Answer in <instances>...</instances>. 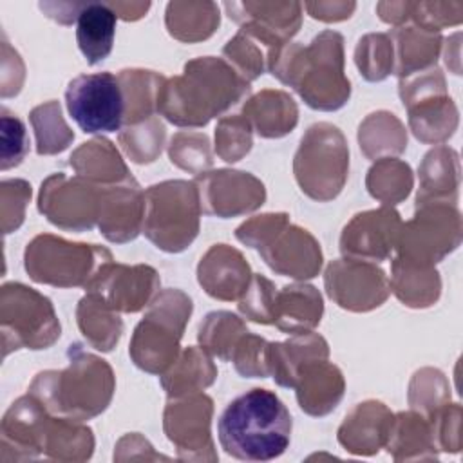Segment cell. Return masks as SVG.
<instances>
[{
  "mask_svg": "<svg viewBox=\"0 0 463 463\" xmlns=\"http://www.w3.org/2000/svg\"><path fill=\"white\" fill-rule=\"evenodd\" d=\"M0 331L4 356L18 349H47L60 338V322L47 297L20 282L0 291Z\"/></svg>",
  "mask_w": 463,
  "mask_h": 463,
  "instance_id": "9",
  "label": "cell"
},
{
  "mask_svg": "<svg viewBox=\"0 0 463 463\" xmlns=\"http://www.w3.org/2000/svg\"><path fill=\"white\" fill-rule=\"evenodd\" d=\"M354 61L367 81H382L394 72V47L389 34H365L360 38Z\"/></svg>",
  "mask_w": 463,
  "mask_h": 463,
  "instance_id": "46",
  "label": "cell"
},
{
  "mask_svg": "<svg viewBox=\"0 0 463 463\" xmlns=\"http://www.w3.org/2000/svg\"><path fill=\"white\" fill-rule=\"evenodd\" d=\"M2 194V226L4 233H11L20 228L25 217V206L31 199V184L24 179H5L0 184Z\"/></svg>",
  "mask_w": 463,
  "mask_h": 463,
  "instance_id": "53",
  "label": "cell"
},
{
  "mask_svg": "<svg viewBox=\"0 0 463 463\" xmlns=\"http://www.w3.org/2000/svg\"><path fill=\"white\" fill-rule=\"evenodd\" d=\"M461 242V219L456 206L429 203L416 206L411 221L402 222L396 257L420 266H434Z\"/></svg>",
  "mask_w": 463,
  "mask_h": 463,
  "instance_id": "11",
  "label": "cell"
},
{
  "mask_svg": "<svg viewBox=\"0 0 463 463\" xmlns=\"http://www.w3.org/2000/svg\"><path fill=\"white\" fill-rule=\"evenodd\" d=\"M248 333L246 324L230 311H212L199 326V344L222 362H230L235 345Z\"/></svg>",
  "mask_w": 463,
  "mask_h": 463,
  "instance_id": "42",
  "label": "cell"
},
{
  "mask_svg": "<svg viewBox=\"0 0 463 463\" xmlns=\"http://www.w3.org/2000/svg\"><path fill=\"white\" fill-rule=\"evenodd\" d=\"M459 416H461L459 405L447 402L430 418H427L430 423L434 443H436L438 450L459 452V449H461Z\"/></svg>",
  "mask_w": 463,
  "mask_h": 463,
  "instance_id": "54",
  "label": "cell"
},
{
  "mask_svg": "<svg viewBox=\"0 0 463 463\" xmlns=\"http://www.w3.org/2000/svg\"><path fill=\"white\" fill-rule=\"evenodd\" d=\"M2 128V170L18 166L29 152V137L25 125L20 118L11 114L5 107L0 110Z\"/></svg>",
  "mask_w": 463,
  "mask_h": 463,
  "instance_id": "52",
  "label": "cell"
},
{
  "mask_svg": "<svg viewBox=\"0 0 463 463\" xmlns=\"http://www.w3.org/2000/svg\"><path fill=\"white\" fill-rule=\"evenodd\" d=\"M400 96L409 112V127L423 143H441L458 125V110L447 96L445 80L430 67L400 80Z\"/></svg>",
  "mask_w": 463,
  "mask_h": 463,
  "instance_id": "10",
  "label": "cell"
},
{
  "mask_svg": "<svg viewBox=\"0 0 463 463\" xmlns=\"http://www.w3.org/2000/svg\"><path fill=\"white\" fill-rule=\"evenodd\" d=\"M389 288L405 306L429 307L438 300L441 282L434 266H420L394 257Z\"/></svg>",
  "mask_w": 463,
  "mask_h": 463,
  "instance_id": "36",
  "label": "cell"
},
{
  "mask_svg": "<svg viewBox=\"0 0 463 463\" xmlns=\"http://www.w3.org/2000/svg\"><path fill=\"white\" fill-rule=\"evenodd\" d=\"M326 291L331 300L349 311H371L389 297V279L374 262L338 259L329 262L324 273Z\"/></svg>",
  "mask_w": 463,
  "mask_h": 463,
  "instance_id": "15",
  "label": "cell"
},
{
  "mask_svg": "<svg viewBox=\"0 0 463 463\" xmlns=\"http://www.w3.org/2000/svg\"><path fill=\"white\" fill-rule=\"evenodd\" d=\"M85 4H76V2H40V9L58 24L69 25L74 20H78L81 9Z\"/></svg>",
  "mask_w": 463,
  "mask_h": 463,
  "instance_id": "57",
  "label": "cell"
},
{
  "mask_svg": "<svg viewBox=\"0 0 463 463\" xmlns=\"http://www.w3.org/2000/svg\"><path fill=\"white\" fill-rule=\"evenodd\" d=\"M49 411L31 394L18 398L0 427V461L34 459L42 454V430Z\"/></svg>",
  "mask_w": 463,
  "mask_h": 463,
  "instance_id": "22",
  "label": "cell"
},
{
  "mask_svg": "<svg viewBox=\"0 0 463 463\" xmlns=\"http://www.w3.org/2000/svg\"><path fill=\"white\" fill-rule=\"evenodd\" d=\"M103 184L63 172L49 175L40 188L38 210L61 230L85 232L98 224Z\"/></svg>",
  "mask_w": 463,
  "mask_h": 463,
  "instance_id": "13",
  "label": "cell"
},
{
  "mask_svg": "<svg viewBox=\"0 0 463 463\" xmlns=\"http://www.w3.org/2000/svg\"><path fill=\"white\" fill-rule=\"evenodd\" d=\"M76 318L81 335L98 351H112L123 333V322L119 313L109 307L94 293H87L80 300Z\"/></svg>",
  "mask_w": 463,
  "mask_h": 463,
  "instance_id": "38",
  "label": "cell"
},
{
  "mask_svg": "<svg viewBox=\"0 0 463 463\" xmlns=\"http://www.w3.org/2000/svg\"><path fill=\"white\" fill-rule=\"evenodd\" d=\"M250 92V83L222 58L203 56L184 63L181 76L166 78L157 114L177 127H204L237 105Z\"/></svg>",
  "mask_w": 463,
  "mask_h": 463,
  "instance_id": "1",
  "label": "cell"
},
{
  "mask_svg": "<svg viewBox=\"0 0 463 463\" xmlns=\"http://www.w3.org/2000/svg\"><path fill=\"white\" fill-rule=\"evenodd\" d=\"M194 184L199 194L201 210L221 219L244 215L264 204V184L250 172L212 170L195 175Z\"/></svg>",
  "mask_w": 463,
  "mask_h": 463,
  "instance_id": "16",
  "label": "cell"
},
{
  "mask_svg": "<svg viewBox=\"0 0 463 463\" xmlns=\"http://www.w3.org/2000/svg\"><path fill=\"white\" fill-rule=\"evenodd\" d=\"M29 119L36 136V154L40 156L63 152L74 139V132L67 127L61 116V107L54 99L34 107Z\"/></svg>",
  "mask_w": 463,
  "mask_h": 463,
  "instance_id": "43",
  "label": "cell"
},
{
  "mask_svg": "<svg viewBox=\"0 0 463 463\" xmlns=\"http://www.w3.org/2000/svg\"><path fill=\"white\" fill-rule=\"evenodd\" d=\"M291 414L268 389L255 387L232 400L219 418V443L242 461H269L284 454L291 439Z\"/></svg>",
  "mask_w": 463,
  "mask_h": 463,
  "instance_id": "3",
  "label": "cell"
},
{
  "mask_svg": "<svg viewBox=\"0 0 463 463\" xmlns=\"http://www.w3.org/2000/svg\"><path fill=\"white\" fill-rule=\"evenodd\" d=\"M119 83L125 98V123L136 125L157 114V99L165 76L145 69H123L119 74Z\"/></svg>",
  "mask_w": 463,
  "mask_h": 463,
  "instance_id": "37",
  "label": "cell"
},
{
  "mask_svg": "<svg viewBox=\"0 0 463 463\" xmlns=\"http://www.w3.org/2000/svg\"><path fill=\"white\" fill-rule=\"evenodd\" d=\"M251 269L242 253L228 244H213L197 266V280L217 300H239L251 280Z\"/></svg>",
  "mask_w": 463,
  "mask_h": 463,
  "instance_id": "23",
  "label": "cell"
},
{
  "mask_svg": "<svg viewBox=\"0 0 463 463\" xmlns=\"http://www.w3.org/2000/svg\"><path fill=\"white\" fill-rule=\"evenodd\" d=\"M217 376L212 358L203 347H186L177 360L161 374V387L168 398L201 392L210 387Z\"/></svg>",
  "mask_w": 463,
  "mask_h": 463,
  "instance_id": "35",
  "label": "cell"
},
{
  "mask_svg": "<svg viewBox=\"0 0 463 463\" xmlns=\"http://www.w3.org/2000/svg\"><path fill=\"white\" fill-rule=\"evenodd\" d=\"M394 414L376 400L354 405L338 429V443L351 454L373 456L385 447Z\"/></svg>",
  "mask_w": 463,
  "mask_h": 463,
  "instance_id": "24",
  "label": "cell"
},
{
  "mask_svg": "<svg viewBox=\"0 0 463 463\" xmlns=\"http://www.w3.org/2000/svg\"><path fill=\"white\" fill-rule=\"evenodd\" d=\"M65 103L71 118L85 134L116 132L125 123L123 89L112 72L76 76L67 85Z\"/></svg>",
  "mask_w": 463,
  "mask_h": 463,
  "instance_id": "12",
  "label": "cell"
},
{
  "mask_svg": "<svg viewBox=\"0 0 463 463\" xmlns=\"http://www.w3.org/2000/svg\"><path fill=\"white\" fill-rule=\"evenodd\" d=\"M40 449L51 459L85 461L94 452V436L83 421L49 412L43 423Z\"/></svg>",
  "mask_w": 463,
  "mask_h": 463,
  "instance_id": "30",
  "label": "cell"
},
{
  "mask_svg": "<svg viewBox=\"0 0 463 463\" xmlns=\"http://www.w3.org/2000/svg\"><path fill=\"white\" fill-rule=\"evenodd\" d=\"M118 14L109 4L87 2L78 16L76 40L89 65L101 63L112 51Z\"/></svg>",
  "mask_w": 463,
  "mask_h": 463,
  "instance_id": "33",
  "label": "cell"
},
{
  "mask_svg": "<svg viewBox=\"0 0 463 463\" xmlns=\"http://www.w3.org/2000/svg\"><path fill=\"white\" fill-rule=\"evenodd\" d=\"M228 16L271 51V56L289 43L302 22V4H264V2H226ZM269 56V60H271Z\"/></svg>",
  "mask_w": 463,
  "mask_h": 463,
  "instance_id": "19",
  "label": "cell"
},
{
  "mask_svg": "<svg viewBox=\"0 0 463 463\" xmlns=\"http://www.w3.org/2000/svg\"><path fill=\"white\" fill-rule=\"evenodd\" d=\"M222 56L237 74L250 83L268 69L271 51L239 29V33L224 45Z\"/></svg>",
  "mask_w": 463,
  "mask_h": 463,
  "instance_id": "45",
  "label": "cell"
},
{
  "mask_svg": "<svg viewBox=\"0 0 463 463\" xmlns=\"http://www.w3.org/2000/svg\"><path fill=\"white\" fill-rule=\"evenodd\" d=\"M293 172L307 197L320 203L335 199L349 172V148L340 128L326 121L311 125L300 139Z\"/></svg>",
  "mask_w": 463,
  "mask_h": 463,
  "instance_id": "8",
  "label": "cell"
},
{
  "mask_svg": "<svg viewBox=\"0 0 463 463\" xmlns=\"http://www.w3.org/2000/svg\"><path fill=\"white\" fill-rule=\"evenodd\" d=\"M385 449L396 461L438 458L430 423L418 411L394 414Z\"/></svg>",
  "mask_w": 463,
  "mask_h": 463,
  "instance_id": "32",
  "label": "cell"
},
{
  "mask_svg": "<svg viewBox=\"0 0 463 463\" xmlns=\"http://www.w3.org/2000/svg\"><path fill=\"white\" fill-rule=\"evenodd\" d=\"M145 192L134 177L103 184L98 228L110 242L134 241L143 230Z\"/></svg>",
  "mask_w": 463,
  "mask_h": 463,
  "instance_id": "21",
  "label": "cell"
},
{
  "mask_svg": "<svg viewBox=\"0 0 463 463\" xmlns=\"http://www.w3.org/2000/svg\"><path fill=\"white\" fill-rule=\"evenodd\" d=\"M365 186L383 206L398 204L412 188L411 166L400 159L382 157L369 168Z\"/></svg>",
  "mask_w": 463,
  "mask_h": 463,
  "instance_id": "41",
  "label": "cell"
},
{
  "mask_svg": "<svg viewBox=\"0 0 463 463\" xmlns=\"http://www.w3.org/2000/svg\"><path fill=\"white\" fill-rule=\"evenodd\" d=\"M268 71L317 110H336L351 96V83L344 74V38L324 31L304 47L286 43L269 60Z\"/></svg>",
  "mask_w": 463,
  "mask_h": 463,
  "instance_id": "2",
  "label": "cell"
},
{
  "mask_svg": "<svg viewBox=\"0 0 463 463\" xmlns=\"http://www.w3.org/2000/svg\"><path fill=\"white\" fill-rule=\"evenodd\" d=\"M329 356V345L324 336L318 333H304L293 335V338L286 342H269L268 345V365L269 376L280 387L293 389L298 371L313 362L324 360Z\"/></svg>",
  "mask_w": 463,
  "mask_h": 463,
  "instance_id": "27",
  "label": "cell"
},
{
  "mask_svg": "<svg viewBox=\"0 0 463 463\" xmlns=\"http://www.w3.org/2000/svg\"><path fill=\"white\" fill-rule=\"evenodd\" d=\"M159 286V275L152 266H127L110 260L94 275L85 291L98 295L118 313H136L152 302Z\"/></svg>",
  "mask_w": 463,
  "mask_h": 463,
  "instance_id": "17",
  "label": "cell"
},
{
  "mask_svg": "<svg viewBox=\"0 0 463 463\" xmlns=\"http://www.w3.org/2000/svg\"><path fill=\"white\" fill-rule=\"evenodd\" d=\"M251 125L242 114L224 116L215 128V152L226 163L242 159L251 148Z\"/></svg>",
  "mask_w": 463,
  "mask_h": 463,
  "instance_id": "49",
  "label": "cell"
},
{
  "mask_svg": "<svg viewBox=\"0 0 463 463\" xmlns=\"http://www.w3.org/2000/svg\"><path fill=\"white\" fill-rule=\"evenodd\" d=\"M324 302L320 291L311 284H288L277 289L273 304V324L288 335L313 331L322 318Z\"/></svg>",
  "mask_w": 463,
  "mask_h": 463,
  "instance_id": "26",
  "label": "cell"
},
{
  "mask_svg": "<svg viewBox=\"0 0 463 463\" xmlns=\"http://www.w3.org/2000/svg\"><path fill=\"white\" fill-rule=\"evenodd\" d=\"M358 143L369 159L378 161L385 156L402 154L407 146V132L394 114L380 110L360 123Z\"/></svg>",
  "mask_w": 463,
  "mask_h": 463,
  "instance_id": "39",
  "label": "cell"
},
{
  "mask_svg": "<svg viewBox=\"0 0 463 463\" xmlns=\"http://www.w3.org/2000/svg\"><path fill=\"white\" fill-rule=\"evenodd\" d=\"M449 402V385L436 369H421L414 374L409 387V403L414 411L430 418Z\"/></svg>",
  "mask_w": 463,
  "mask_h": 463,
  "instance_id": "48",
  "label": "cell"
},
{
  "mask_svg": "<svg viewBox=\"0 0 463 463\" xmlns=\"http://www.w3.org/2000/svg\"><path fill=\"white\" fill-rule=\"evenodd\" d=\"M260 137H282L298 121L297 103L284 90L266 89L251 96L241 112Z\"/></svg>",
  "mask_w": 463,
  "mask_h": 463,
  "instance_id": "29",
  "label": "cell"
},
{
  "mask_svg": "<svg viewBox=\"0 0 463 463\" xmlns=\"http://www.w3.org/2000/svg\"><path fill=\"white\" fill-rule=\"evenodd\" d=\"M192 315V300L181 289H163L146 306L134 329L128 354L152 374H163L179 356V342Z\"/></svg>",
  "mask_w": 463,
  "mask_h": 463,
  "instance_id": "5",
  "label": "cell"
},
{
  "mask_svg": "<svg viewBox=\"0 0 463 463\" xmlns=\"http://www.w3.org/2000/svg\"><path fill=\"white\" fill-rule=\"evenodd\" d=\"M268 340L248 331L235 345L230 362H233L235 371L244 378H268Z\"/></svg>",
  "mask_w": 463,
  "mask_h": 463,
  "instance_id": "51",
  "label": "cell"
},
{
  "mask_svg": "<svg viewBox=\"0 0 463 463\" xmlns=\"http://www.w3.org/2000/svg\"><path fill=\"white\" fill-rule=\"evenodd\" d=\"M13 72L24 78V63L18 52L13 51L11 45L4 40L2 42V98H9L20 92L22 85L13 78Z\"/></svg>",
  "mask_w": 463,
  "mask_h": 463,
  "instance_id": "56",
  "label": "cell"
},
{
  "mask_svg": "<svg viewBox=\"0 0 463 463\" xmlns=\"http://www.w3.org/2000/svg\"><path fill=\"white\" fill-rule=\"evenodd\" d=\"M389 36L394 47V74H398L400 80L434 67L441 49L439 33L418 25H400L394 27Z\"/></svg>",
  "mask_w": 463,
  "mask_h": 463,
  "instance_id": "31",
  "label": "cell"
},
{
  "mask_svg": "<svg viewBox=\"0 0 463 463\" xmlns=\"http://www.w3.org/2000/svg\"><path fill=\"white\" fill-rule=\"evenodd\" d=\"M165 125L159 118H148L136 125H127L119 130V143L125 154L139 165L152 163L165 145Z\"/></svg>",
  "mask_w": 463,
  "mask_h": 463,
  "instance_id": "44",
  "label": "cell"
},
{
  "mask_svg": "<svg viewBox=\"0 0 463 463\" xmlns=\"http://www.w3.org/2000/svg\"><path fill=\"white\" fill-rule=\"evenodd\" d=\"M306 9L313 18L324 22H336L349 18L351 11L354 9V4H306Z\"/></svg>",
  "mask_w": 463,
  "mask_h": 463,
  "instance_id": "58",
  "label": "cell"
},
{
  "mask_svg": "<svg viewBox=\"0 0 463 463\" xmlns=\"http://www.w3.org/2000/svg\"><path fill=\"white\" fill-rule=\"evenodd\" d=\"M212 412V398L201 392L168 400L163 412V429L181 459H217L210 432Z\"/></svg>",
  "mask_w": 463,
  "mask_h": 463,
  "instance_id": "14",
  "label": "cell"
},
{
  "mask_svg": "<svg viewBox=\"0 0 463 463\" xmlns=\"http://www.w3.org/2000/svg\"><path fill=\"white\" fill-rule=\"evenodd\" d=\"M400 228V213L391 206L356 213L342 230L340 251L347 259L382 262L394 251Z\"/></svg>",
  "mask_w": 463,
  "mask_h": 463,
  "instance_id": "18",
  "label": "cell"
},
{
  "mask_svg": "<svg viewBox=\"0 0 463 463\" xmlns=\"http://www.w3.org/2000/svg\"><path fill=\"white\" fill-rule=\"evenodd\" d=\"M289 222L288 213H264V215H255L242 222L235 230V237L250 246L259 250L264 242H268L282 226Z\"/></svg>",
  "mask_w": 463,
  "mask_h": 463,
  "instance_id": "55",
  "label": "cell"
},
{
  "mask_svg": "<svg viewBox=\"0 0 463 463\" xmlns=\"http://www.w3.org/2000/svg\"><path fill=\"white\" fill-rule=\"evenodd\" d=\"M277 288L264 275H251V280L239 298V311L257 324H273V304Z\"/></svg>",
  "mask_w": 463,
  "mask_h": 463,
  "instance_id": "50",
  "label": "cell"
},
{
  "mask_svg": "<svg viewBox=\"0 0 463 463\" xmlns=\"http://www.w3.org/2000/svg\"><path fill=\"white\" fill-rule=\"evenodd\" d=\"M459 186L458 154L439 145L432 148L420 165V188L416 206L429 203H447L456 206Z\"/></svg>",
  "mask_w": 463,
  "mask_h": 463,
  "instance_id": "28",
  "label": "cell"
},
{
  "mask_svg": "<svg viewBox=\"0 0 463 463\" xmlns=\"http://www.w3.org/2000/svg\"><path fill=\"white\" fill-rule=\"evenodd\" d=\"M69 165L80 177L98 184H116L132 177L112 141L105 137L83 143L72 152Z\"/></svg>",
  "mask_w": 463,
  "mask_h": 463,
  "instance_id": "34",
  "label": "cell"
},
{
  "mask_svg": "<svg viewBox=\"0 0 463 463\" xmlns=\"http://www.w3.org/2000/svg\"><path fill=\"white\" fill-rule=\"evenodd\" d=\"M168 156L174 165L197 175L213 163L210 139L203 132H177L168 145Z\"/></svg>",
  "mask_w": 463,
  "mask_h": 463,
  "instance_id": "47",
  "label": "cell"
},
{
  "mask_svg": "<svg viewBox=\"0 0 463 463\" xmlns=\"http://www.w3.org/2000/svg\"><path fill=\"white\" fill-rule=\"evenodd\" d=\"M257 251L275 273L284 277L306 280L317 277L322 268L318 241L297 224L282 226Z\"/></svg>",
  "mask_w": 463,
  "mask_h": 463,
  "instance_id": "20",
  "label": "cell"
},
{
  "mask_svg": "<svg viewBox=\"0 0 463 463\" xmlns=\"http://www.w3.org/2000/svg\"><path fill=\"white\" fill-rule=\"evenodd\" d=\"M67 360L65 369L38 373L29 385V394L54 416L78 421L92 420L112 400L116 389L112 367L80 344L69 345Z\"/></svg>",
  "mask_w": 463,
  "mask_h": 463,
  "instance_id": "4",
  "label": "cell"
},
{
  "mask_svg": "<svg viewBox=\"0 0 463 463\" xmlns=\"http://www.w3.org/2000/svg\"><path fill=\"white\" fill-rule=\"evenodd\" d=\"M199 194L194 181L172 179L145 190L143 233L156 248L179 253L199 233Z\"/></svg>",
  "mask_w": 463,
  "mask_h": 463,
  "instance_id": "6",
  "label": "cell"
},
{
  "mask_svg": "<svg viewBox=\"0 0 463 463\" xmlns=\"http://www.w3.org/2000/svg\"><path fill=\"white\" fill-rule=\"evenodd\" d=\"M219 25V9L212 2L186 4L170 2L166 5V29L181 42H199L213 34Z\"/></svg>",
  "mask_w": 463,
  "mask_h": 463,
  "instance_id": "40",
  "label": "cell"
},
{
  "mask_svg": "<svg viewBox=\"0 0 463 463\" xmlns=\"http://www.w3.org/2000/svg\"><path fill=\"white\" fill-rule=\"evenodd\" d=\"M300 409L309 416H326L336 409L344 398L345 382L342 371L324 360L306 364L297 376L295 387Z\"/></svg>",
  "mask_w": 463,
  "mask_h": 463,
  "instance_id": "25",
  "label": "cell"
},
{
  "mask_svg": "<svg viewBox=\"0 0 463 463\" xmlns=\"http://www.w3.org/2000/svg\"><path fill=\"white\" fill-rule=\"evenodd\" d=\"M110 260L112 253L103 246L71 242L51 233L36 235L24 253L27 275L38 284L56 288H87Z\"/></svg>",
  "mask_w": 463,
  "mask_h": 463,
  "instance_id": "7",
  "label": "cell"
}]
</instances>
